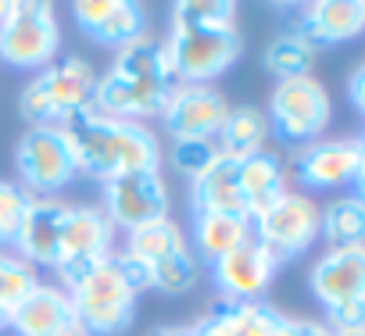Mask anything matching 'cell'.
<instances>
[{"label": "cell", "instance_id": "cell-1", "mask_svg": "<svg viewBox=\"0 0 365 336\" xmlns=\"http://www.w3.org/2000/svg\"><path fill=\"white\" fill-rule=\"evenodd\" d=\"M165 47L175 83L212 86L244 54V40L237 33V4L233 0H179L168 15Z\"/></svg>", "mask_w": 365, "mask_h": 336}, {"label": "cell", "instance_id": "cell-2", "mask_svg": "<svg viewBox=\"0 0 365 336\" xmlns=\"http://www.w3.org/2000/svg\"><path fill=\"white\" fill-rule=\"evenodd\" d=\"M65 132L72 143L76 168L101 183L129 172H158L161 168V140L143 122H122L86 111L76 122H68Z\"/></svg>", "mask_w": 365, "mask_h": 336}, {"label": "cell", "instance_id": "cell-3", "mask_svg": "<svg viewBox=\"0 0 365 336\" xmlns=\"http://www.w3.org/2000/svg\"><path fill=\"white\" fill-rule=\"evenodd\" d=\"M61 290L68 293L76 322L90 336H122L136 318V293L115 272L111 254L104 261L83 265Z\"/></svg>", "mask_w": 365, "mask_h": 336}, {"label": "cell", "instance_id": "cell-4", "mask_svg": "<svg viewBox=\"0 0 365 336\" xmlns=\"http://www.w3.org/2000/svg\"><path fill=\"white\" fill-rule=\"evenodd\" d=\"M97 72L83 58H65L33 75L19 97V111L29 125H68L93 107Z\"/></svg>", "mask_w": 365, "mask_h": 336}, {"label": "cell", "instance_id": "cell-5", "mask_svg": "<svg viewBox=\"0 0 365 336\" xmlns=\"http://www.w3.org/2000/svg\"><path fill=\"white\" fill-rule=\"evenodd\" d=\"M15 168L29 197L61 194L79 176L65 125H29L15 143Z\"/></svg>", "mask_w": 365, "mask_h": 336}, {"label": "cell", "instance_id": "cell-6", "mask_svg": "<svg viewBox=\"0 0 365 336\" xmlns=\"http://www.w3.org/2000/svg\"><path fill=\"white\" fill-rule=\"evenodd\" d=\"M61 51V26L43 0H11L8 19L0 22V61L11 68L43 72Z\"/></svg>", "mask_w": 365, "mask_h": 336}, {"label": "cell", "instance_id": "cell-7", "mask_svg": "<svg viewBox=\"0 0 365 336\" xmlns=\"http://www.w3.org/2000/svg\"><path fill=\"white\" fill-rule=\"evenodd\" d=\"M265 118H269V132L276 140H283L290 147H304L312 140H322V132L333 118V100L315 75L283 79L272 90Z\"/></svg>", "mask_w": 365, "mask_h": 336}, {"label": "cell", "instance_id": "cell-8", "mask_svg": "<svg viewBox=\"0 0 365 336\" xmlns=\"http://www.w3.org/2000/svg\"><path fill=\"white\" fill-rule=\"evenodd\" d=\"M361 176H365V140L361 136L312 140L290 154V179L308 194L358 187Z\"/></svg>", "mask_w": 365, "mask_h": 336}, {"label": "cell", "instance_id": "cell-9", "mask_svg": "<svg viewBox=\"0 0 365 336\" xmlns=\"http://www.w3.org/2000/svg\"><path fill=\"white\" fill-rule=\"evenodd\" d=\"M251 236L276 258L283 268L287 261L301 258L315 240H319V204L308 194L287 190L265 215L251 222Z\"/></svg>", "mask_w": 365, "mask_h": 336}, {"label": "cell", "instance_id": "cell-10", "mask_svg": "<svg viewBox=\"0 0 365 336\" xmlns=\"http://www.w3.org/2000/svg\"><path fill=\"white\" fill-rule=\"evenodd\" d=\"M230 100L215 86L197 83H172L161 104V122L172 140H215L230 115Z\"/></svg>", "mask_w": 365, "mask_h": 336}, {"label": "cell", "instance_id": "cell-11", "mask_svg": "<svg viewBox=\"0 0 365 336\" xmlns=\"http://www.w3.org/2000/svg\"><path fill=\"white\" fill-rule=\"evenodd\" d=\"M172 208V197H168V187L161 179V168L158 172H129V176H118V179H108L104 183V215L115 229H136L143 222H154V219H165Z\"/></svg>", "mask_w": 365, "mask_h": 336}, {"label": "cell", "instance_id": "cell-12", "mask_svg": "<svg viewBox=\"0 0 365 336\" xmlns=\"http://www.w3.org/2000/svg\"><path fill=\"white\" fill-rule=\"evenodd\" d=\"M111 251H115V226L108 222V215L101 208H90V204H72L65 229H61L58 265H54L58 283L83 265L104 261Z\"/></svg>", "mask_w": 365, "mask_h": 336}, {"label": "cell", "instance_id": "cell-13", "mask_svg": "<svg viewBox=\"0 0 365 336\" xmlns=\"http://www.w3.org/2000/svg\"><path fill=\"white\" fill-rule=\"evenodd\" d=\"M290 36H297L315 54L336 43L354 40L365 29V4L361 0H315V4L287 15Z\"/></svg>", "mask_w": 365, "mask_h": 336}, {"label": "cell", "instance_id": "cell-14", "mask_svg": "<svg viewBox=\"0 0 365 336\" xmlns=\"http://www.w3.org/2000/svg\"><path fill=\"white\" fill-rule=\"evenodd\" d=\"M165 93H168V86H161V83L136 79V75L108 68V72L97 75L90 111H97L104 118H122V122H143L147 125L150 118L161 115Z\"/></svg>", "mask_w": 365, "mask_h": 336}, {"label": "cell", "instance_id": "cell-15", "mask_svg": "<svg viewBox=\"0 0 365 336\" xmlns=\"http://www.w3.org/2000/svg\"><path fill=\"white\" fill-rule=\"evenodd\" d=\"M276 272H279L276 258L255 236L244 247L230 251L226 258L212 261V283L222 293V300H262Z\"/></svg>", "mask_w": 365, "mask_h": 336}, {"label": "cell", "instance_id": "cell-16", "mask_svg": "<svg viewBox=\"0 0 365 336\" xmlns=\"http://www.w3.org/2000/svg\"><path fill=\"white\" fill-rule=\"evenodd\" d=\"M308 286L322 311L365 300V243L361 247H326V254L312 265Z\"/></svg>", "mask_w": 365, "mask_h": 336}, {"label": "cell", "instance_id": "cell-17", "mask_svg": "<svg viewBox=\"0 0 365 336\" xmlns=\"http://www.w3.org/2000/svg\"><path fill=\"white\" fill-rule=\"evenodd\" d=\"M68 208L72 204H65L58 197H29V208H26V219H22V229H19V240H15V254L26 258L33 268L36 265L54 268Z\"/></svg>", "mask_w": 365, "mask_h": 336}, {"label": "cell", "instance_id": "cell-18", "mask_svg": "<svg viewBox=\"0 0 365 336\" xmlns=\"http://www.w3.org/2000/svg\"><path fill=\"white\" fill-rule=\"evenodd\" d=\"M279 311L265 300H215L197 322V336H269Z\"/></svg>", "mask_w": 365, "mask_h": 336}, {"label": "cell", "instance_id": "cell-19", "mask_svg": "<svg viewBox=\"0 0 365 336\" xmlns=\"http://www.w3.org/2000/svg\"><path fill=\"white\" fill-rule=\"evenodd\" d=\"M76 322L68 293L58 283H40L8 318V329H15L19 336H58L61 329H68Z\"/></svg>", "mask_w": 365, "mask_h": 336}, {"label": "cell", "instance_id": "cell-20", "mask_svg": "<svg viewBox=\"0 0 365 336\" xmlns=\"http://www.w3.org/2000/svg\"><path fill=\"white\" fill-rule=\"evenodd\" d=\"M237 183H240L247 219L255 222L287 194V168L279 164V157L272 150H258V154L237 161Z\"/></svg>", "mask_w": 365, "mask_h": 336}, {"label": "cell", "instance_id": "cell-21", "mask_svg": "<svg viewBox=\"0 0 365 336\" xmlns=\"http://www.w3.org/2000/svg\"><path fill=\"white\" fill-rule=\"evenodd\" d=\"M190 204H194V215H240V219H247L233 157L222 154L201 179L190 183Z\"/></svg>", "mask_w": 365, "mask_h": 336}, {"label": "cell", "instance_id": "cell-22", "mask_svg": "<svg viewBox=\"0 0 365 336\" xmlns=\"http://www.w3.org/2000/svg\"><path fill=\"white\" fill-rule=\"evenodd\" d=\"M194 240L190 251L197 254V261H219L230 251L244 247L251 240V219L240 215H194Z\"/></svg>", "mask_w": 365, "mask_h": 336}, {"label": "cell", "instance_id": "cell-23", "mask_svg": "<svg viewBox=\"0 0 365 336\" xmlns=\"http://www.w3.org/2000/svg\"><path fill=\"white\" fill-rule=\"evenodd\" d=\"M269 136L272 132H269L265 111L262 107H251V104H237V107H230L222 129L215 132V143H219V150L226 157L240 161V157H251V154L265 150Z\"/></svg>", "mask_w": 365, "mask_h": 336}, {"label": "cell", "instance_id": "cell-24", "mask_svg": "<svg viewBox=\"0 0 365 336\" xmlns=\"http://www.w3.org/2000/svg\"><path fill=\"white\" fill-rule=\"evenodd\" d=\"M319 236L329 247H361L365 236V201L358 194H344L319 208Z\"/></svg>", "mask_w": 365, "mask_h": 336}, {"label": "cell", "instance_id": "cell-25", "mask_svg": "<svg viewBox=\"0 0 365 336\" xmlns=\"http://www.w3.org/2000/svg\"><path fill=\"white\" fill-rule=\"evenodd\" d=\"M187 243H190L187 233H182V226H179L172 215L154 219V222H143V226H136V229L125 233V251L136 254V258L147 261V265L161 261L165 254H172V251H179V247H187Z\"/></svg>", "mask_w": 365, "mask_h": 336}, {"label": "cell", "instance_id": "cell-26", "mask_svg": "<svg viewBox=\"0 0 365 336\" xmlns=\"http://www.w3.org/2000/svg\"><path fill=\"white\" fill-rule=\"evenodd\" d=\"M147 29V15H143V4L136 0H111L108 4V15L93 26L90 40L101 43V47H125L133 40H140Z\"/></svg>", "mask_w": 365, "mask_h": 336}, {"label": "cell", "instance_id": "cell-27", "mask_svg": "<svg viewBox=\"0 0 365 336\" xmlns=\"http://www.w3.org/2000/svg\"><path fill=\"white\" fill-rule=\"evenodd\" d=\"M201 283V261L197 254L187 247H179L172 254H165L161 261L150 265V290H161L168 297H182V293H190L194 286Z\"/></svg>", "mask_w": 365, "mask_h": 336}, {"label": "cell", "instance_id": "cell-28", "mask_svg": "<svg viewBox=\"0 0 365 336\" xmlns=\"http://www.w3.org/2000/svg\"><path fill=\"white\" fill-rule=\"evenodd\" d=\"M262 61H265V68L276 75V83H283V79H301V75H312L315 51H312V47H304L297 36L279 33V36H276V40L265 47Z\"/></svg>", "mask_w": 365, "mask_h": 336}, {"label": "cell", "instance_id": "cell-29", "mask_svg": "<svg viewBox=\"0 0 365 336\" xmlns=\"http://www.w3.org/2000/svg\"><path fill=\"white\" fill-rule=\"evenodd\" d=\"M40 286V275L36 268L19 258L15 251H0V311L11 318V311Z\"/></svg>", "mask_w": 365, "mask_h": 336}, {"label": "cell", "instance_id": "cell-30", "mask_svg": "<svg viewBox=\"0 0 365 336\" xmlns=\"http://www.w3.org/2000/svg\"><path fill=\"white\" fill-rule=\"evenodd\" d=\"M219 157H222V150L215 140H172V147H168V164L190 183L201 179Z\"/></svg>", "mask_w": 365, "mask_h": 336}, {"label": "cell", "instance_id": "cell-31", "mask_svg": "<svg viewBox=\"0 0 365 336\" xmlns=\"http://www.w3.org/2000/svg\"><path fill=\"white\" fill-rule=\"evenodd\" d=\"M26 208H29V194L11 183V179H0V247H15L19 240V229H22V219H26Z\"/></svg>", "mask_w": 365, "mask_h": 336}, {"label": "cell", "instance_id": "cell-32", "mask_svg": "<svg viewBox=\"0 0 365 336\" xmlns=\"http://www.w3.org/2000/svg\"><path fill=\"white\" fill-rule=\"evenodd\" d=\"M111 265H115V272L122 275V283L140 297L143 290H150V265L147 261H140L136 254H129L125 247H115L111 251Z\"/></svg>", "mask_w": 365, "mask_h": 336}, {"label": "cell", "instance_id": "cell-33", "mask_svg": "<svg viewBox=\"0 0 365 336\" xmlns=\"http://www.w3.org/2000/svg\"><path fill=\"white\" fill-rule=\"evenodd\" d=\"M269 336H333V329L326 322H312V318H287L279 315Z\"/></svg>", "mask_w": 365, "mask_h": 336}, {"label": "cell", "instance_id": "cell-34", "mask_svg": "<svg viewBox=\"0 0 365 336\" xmlns=\"http://www.w3.org/2000/svg\"><path fill=\"white\" fill-rule=\"evenodd\" d=\"M347 93H351V104H354V111H365V65H358V68L351 72Z\"/></svg>", "mask_w": 365, "mask_h": 336}, {"label": "cell", "instance_id": "cell-35", "mask_svg": "<svg viewBox=\"0 0 365 336\" xmlns=\"http://www.w3.org/2000/svg\"><path fill=\"white\" fill-rule=\"evenodd\" d=\"M150 336H197V332H194V325H161Z\"/></svg>", "mask_w": 365, "mask_h": 336}, {"label": "cell", "instance_id": "cell-36", "mask_svg": "<svg viewBox=\"0 0 365 336\" xmlns=\"http://www.w3.org/2000/svg\"><path fill=\"white\" fill-rule=\"evenodd\" d=\"M333 336H365V325H347V329H333Z\"/></svg>", "mask_w": 365, "mask_h": 336}, {"label": "cell", "instance_id": "cell-37", "mask_svg": "<svg viewBox=\"0 0 365 336\" xmlns=\"http://www.w3.org/2000/svg\"><path fill=\"white\" fill-rule=\"evenodd\" d=\"M58 336H90V332H86V329H83L79 322H72V325H68V329H61Z\"/></svg>", "mask_w": 365, "mask_h": 336}, {"label": "cell", "instance_id": "cell-38", "mask_svg": "<svg viewBox=\"0 0 365 336\" xmlns=\"http://www.w3.org/2000/svg\"><path fill=\"white\" fill-rule=\"evenodd\" d=\"M8 11H11V0H0V22L8 19Z\"/></svg>", "mask_w": 365, "mask_h": 336}, {"label": "cell", "instance_id": "cell-39", "mask_svg": "<svg viewBox=\"0 0 365 336\" xmlns=\"http://www.w3.org/2000/svg\"><path fill=\"white\" fill-rule=\"evenodd\" d=\"M4 329H8V315H4V311H0V332H4Z\"/></svg>", "mask_w": 365, "mask_h": 336}]
</instances>
